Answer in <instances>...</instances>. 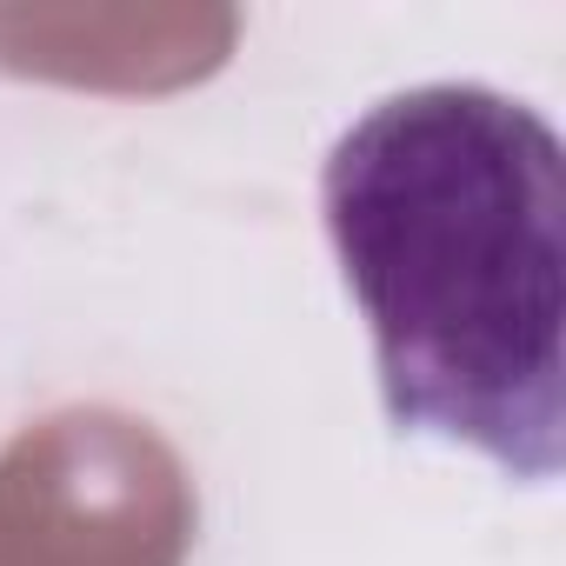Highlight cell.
I'll return each instance as SVG.
<instances>
[{
  "instance_id": "cell-1",
  "label": "cell",
  "mask_w": 566,
  "mask_h": 566,
  "mask_svg": "<svg viewBox=\"0 0 566 566\" xmlns=\"http://www.w3.org/2000/svg\"><path fill=\"white\" fill-rule=\"evenodd\" d=\"M321 213L374 327L387 420L513 480L566 460V154L493 87H407L327 154Z\"/></svg>"
}]
</instances>
